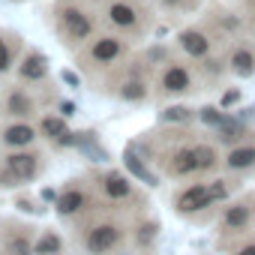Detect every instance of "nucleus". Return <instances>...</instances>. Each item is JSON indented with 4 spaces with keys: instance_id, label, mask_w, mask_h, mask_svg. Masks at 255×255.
I'll use <instances>...</instances> for the list:
<instances>
[{
    "instance_id": "22",
    "label": "nucleus",
    "mask_w": 255,
    "mask_h": 255,
    "mask_svg": "<svg viewBox=\"0 0 255 255\" xmlns=\"http://www.w3.org/2000/svg\"><path fill=\"white\" fill-rule=\"evenodd\" d=\"M6 252H9V255H33L36 249L30 246V240H27L24 234H15V237L6 240Z\"/></svg>"
},
{
    "instance_id": "12",
    "label": "nucleus",
    "mask_w": 255,
    "mask_h": 255,
    "mask_svg": "<svg viewBox=\"0 0 255 255\" xmlns=\"http://www.w3.org/2000/svg\"><path fill=\"white\" fill-rule=\"evenodd\" d=\"M99 189L108 201H117V204H126V201L135 198V186L123 171H105L99 177Z\"/></svg>"
},
{
    "instance_id": "11",
    "label": "nucleus",
    "mask_w": 255,
    "mask_h": 255,
    "mask_svg": "<svg viewBox=\"0 0 255 255\" xmlns=\"http://www.w3.org/2000/svg\"><path fill=\"white\" fill-rule=\"evenodd\" d=\"M90 60L96 63V66H111V63H117V60H123V54H126V39L120 36V33H105V36H96L93 42H90Z\"/></svg>"
},
{
    "instance_id": "6",
    "label": "nucleus",
    "mask_w": 255,
    "mask_h": 255,
    "mask_svg": "<svg viewBox=\"0 0 255 255\" xmlns=\"http://www.w3.org/2000/svg\"><path fill=\"white\" fill-rule=\"evenodd\" d=\"M126 240V228L117 222V219H102V222H93L84 237H81V246L90 252V255H111L123 246Z\"/></svg>"
},
{
    "instance_id": "19",
    "label": "nucleus",
    "mask_w": 255,
    "mask_h": 255,
    "mask_svg": "<svg viewBox=\"0 0 255 255\" xmlns=\"http://www.w3.org/2000/svg\"><path fill=\"white\" fill-rule=\"evenodd\" d=\"M39 129H42V135H48L54 141H69V129H66L63 117H42Z\"/></svg>"
},
{
    "instance_id": "2",
    "label": "nucleus",
    "mask_w": 255,
    "mask_h": 255,
    "mask_svg": "<svg viewBox=\"0 0 255 255\" xmlns=\"http://www.w3.org/2000/svg\"><path fill=\"white\" fill-rule=\"evenodd\" d=\"M204 87L198 66L189 57H168L156 72V93L162 99H186Z\"/></svg>"
},
{
    "instance_id": "1",
    "label": "nucleus",
    "mask_w": 255,
    "mask_h": 255,
    "mask_svg": "<svg viewBox=\"0 0 255 255\" xmlns=\"http://www.w3.org/2000/svg\"><path fill=\"white\" fill-rule=\"evenodd\" d=\"M252 231H255V192L246 189L237 192L231 201H225L222 210L216 213V243L228 252Z\"/></svg>"
},
{
    "instance_id": "16",
    "label": "nucleus",
    "mask_w": 255,
    "mask_h": 255,
    "mask_svg": "<svg viewBox=\"0 0 255 255\" xmlns=\"http://www.w3.org/2000/svg\"><path fill=\"white\" fill-rule=\"evenodd\" d=\"M6 168H9V174L15 180H30L36 174V168H39V156H33V153H9Z\"/></svg>"
},
{
    "instance_id": "17",
    "label": "nucleus",
    "mask_w": 255,
    "mask_h": 255,
    "mask_svg": "<svg viewBox=\"0 0 255 255\" xmlns=\"http://www.w3.org/2000/svg\"><path fill=\"white\" fill-rule=\"evenodd\" d=\"M33 138H36V129H33V126H27V123H15V126H9V129H3V141L9 147H24Z\"/></svg>"
},
{
    "instance_id": "18",
    "label": "nucleus",
    "mask_w": 255,
    "mask_h": 255,
    "mask_svg": "<svg viewBox=\"0 0 255 255\" xmlns=\"http://www.w3.org/2000/svg\"><path fill=\"white\" fill-rule=\"evenodd\" d=\"M6 111H9L12 117H27V114L33 111V99H30L24 90H15V93H9V99H6Z\"/></svg>"
},
{
    "instance_id": "3",
    "label": "nucleus",
    "mask_w": 255,
    "mask_h": 255,
    "mask_svg": "<svg viewBox=\"0 0 255 255\" xmlns=\"http://www.w3.org/2000/svg\"><path fill=\"white\" fill-rule=\"evenodd\" d=\"M204 24H207V30L213 33L219 51H222L225 45H231L234 39H240V36H252V30H249V18L243 15V9L213 6V9H207Z\"/></svg>"
},
{
    "instance_id": "25",
    "label": "nucleus",
    "mask_w": 255,
    "mask_h": 255,
    "mask_svg": "<svg viewBox=\"0 0 255 255\" xmlns=\"http://www.w3.org/2000/svg\"><path fill=\"white\" fill-rule=\"evenodd\" d=\"M57 246H60V243H57V237H45V240H39V243H36V252H39V255H54V252H57Z\"/></svg>"
},
{
    "instance_id": "4",
    "label": "nucleus",
    "mask_w": 255,
    "mask_h": 255,
    "mask_svg": "<svg viewBox=\"0 0 255 255\" xmlns=\"http://www.w3.org/2000/svg\"><path fill=\"white\" fill-rule=\"evenodd\" d=\"M105 18L120 36H141L150 27V15L138 0H108L105 3Z\"/></svg>"
},
{
    "instance_id": "8",
    "label": "nucleus",
    "mask_w": 255,
    "mask_h": 255,
    "mask_svg": "<svg viewBox=\"0 0 255 255\" xmlns=\"http://www.w3.org/2000/svg\"><path fill=\"white\" fill-rule=\"evenodd\" d=\"M222 54H225V63H228L231 78H237V81L255 78V36L234 39L231 45L222 48Z\"/></svg>"
},
{
    "instance_id": "29",
    "label": "nucleus",
    "mask_w": 255,
    "mask_h": 255,
    "mask_svg": "<svg viewBox=\"0 0 255 255\" xmlns=\"http://www.w3.org/2000/svg\"><path fill=\"white\" fill-rule=\"evenodd\" d=\"M138 3H153V0H138Z\"/></svg>"
},
{
    "instance_id": "9",
    "label": "nucleus",
    "mask_w": 255,
    "mask_h": 255,
    "mask_svg": "<svg viewBox=\"0 0 255 255\" xmlns=\"http://www.w3.org/2000/svg\"><path fill=\"white\" fill-rule=\"evenodd\" d=\"M57 21H60V33H63L69 42H84V39H90L93 30H96L93 15H90L84 6H75V3L63 6L60 15H57Z\"/></svg>"
},
{
    "instance_id": "10",
    "label": "nucleus",
    "mask_w": 255,
    "mask_h": 255,
    "mask_svg": "<svg viewBox=\"0 0 255 255\" xmlns=\"http://www.w3.org/2000/svg\"><path fill=\"white\" fill-rule=\"evenodd\" d=\"M252 171H255V132H252L246 141H240V144L222 150V171H219V174H228V177H249Z\"/></svg>"
},
{
    "instance_id": "7",
    "label": "nucleus",
    "mask_w": 255,
    "mask_h": 255,
    "mask_svg": "<svg viewBox=\"0 0 255 255\" xmlns=\"http://www.w3.org/2000/svg\"><path fill=\"white\" fill-rule=\"evenodd\" d=\"M177 48H180V54L189 57L192 63H198V60H204V57H210V54L219 51V45H216V39H213V33L207 30L204 21H201V24H186V27L177 33Z\"/></svg>"
},
{
    "instance_id": "28",
    "label": "nucleus",
    "mask_w": 255,
    "mask_h": 255,
    "mask_svg": "<svg viewBox=\"0 0 255 255\" xmlns=\"http://www.w3.org/2000/svg\"><path fill=\"white\" fill-rule=\"evenodd\" d=\"M171 114H165V120H189V108H168Z\"/></svg>"
},
{
    "instance_id": "21",
    "label": "nucleus",
    "mask_w": 255,
    "mask_h": 255,
    "mask_svg": "<svg viewBox=\"0 0 255 255\" xmlns=\"http://www.w3.org/2000/svg\"><path fill=\"white\" fill-rule=\"evenodd\" d=\"M156 234H159V225H156V222H147V219H144V222L135 225V243H138V246H150V243L156 240Z\"/></svg>"
},
{
    "instance_id": "30",
    "label": "nucleus",
    "mask_w": 255,
    "mask_h": 255,
    "mask_svg": "<svg viewBox=\"0 0 255 255\" xmlns=\"http://www.w3.org/2000/svg\"><path fill=\"white\" fill-rule=\"evenodd\" d=\"M54 255H60V252H54Z\"/></svg>"
},
{
    "instance_id": "20",
    "label": "nucleus",
    "mask_w": 255,
    "mask_h": 255,
    "mask_svg": "<svg viewBox=\"0 0 255 255\" xmlns=\"http://www.w3.org/2000/svg\"><path fill=\"white\" fill-rule=\"evenodd\" d=\"M21 75H24V78L39 81V78L45 75V57H42V54H30V57L21 63Z\"/></svg>"
},
{
    "instance_id": "27",
    "label": "nucleus",
    "mask_w": 255,
    "mask_h": 255,
    "mask_svg": "<svg viewBox=\"0 0 255 255\" xmlns=\"http://www.w3.org/2000/svg\"><path fill=\"white\" fill-rule=\"evenodd\" d=\"M12 66V54H9V48H6V42L0 39V72H6Z\"/></svg>"
},
{
    "instance_id": "15",
    "label": "nucleus",
    "mask_w": 255,
    "mask_h": 255,
    "mask_svg": "<svg viewBox=\"0 0 255 255\" xmlns=\"http://www.w3.org/2000/svg\"><path fill=\"white\" fill-rule=\"evenodd\" d=\"M117 96L123 102H144V99H150V81L141 78V75H129V78L120 81Z\"/></svg>"
},
{
    "instance_id": "26",
    "label": "nucleus",
    "mask_w": 255,
    "mask_h": 255,
    "mask_svg": "<svg viewBox=\"0 0 255 255\" xmlns=\"http://www.w3.org/2000/svg\"><path fill=\"white\" fill-rule=\"evenodd\" d=\"M243 15L249 18V30H252V36H255V0H243Z\"/></svg>"
},
{
    "instance_id": "14",
    "label": "nucleus",
    "mask_w": 255,
    "mask_h": 255,
    "mask_svg": "<svg viewBox=\"0 0 255 255\" xmlns=\"http://www.w3.org/2000/svg\"><path fill=\"white\" fill-rule=\"evenodd\" d=\"M87 201H90V192H84L81 186H69L57 198V213L60 216H75V213H81L87 207Z\"/></svg>"
},
{
    "instance_id": "24",
    "label": "nucleus",
    "mask_w": 255,
    "mask_h": 255,
    "mask_svg": "<svg viewBox=\"0 0 255 255\" xmlns=\"http://www.w3.org/2000/svg\"><path fill=\"white\" fill-rule=\"evenodd\" d=\"M156 3L165 9V12H183L192 6V0H156Z\"/></svg>"
},
{
    "instance_id": "23",
    "label": "nucleus",
    "mask_w": 255,
    "mask_h": 255,
    "mask_svg": "<svg viewBox=\"0 0 255 255\" xmlns=\"http://www.w3.org/2000/svg\"><path fill=\"white\" fill-rule=\"evenodd\" d=\"M228 255H255V231H252L249 237H243L240 243H234V246L228 249Z\"/></svg>"
},
{
    "instance_id": "5",
    "label": "nucleus",
    "mask_w": 255,
    "mask_h": 255,
    "mask_svg": "<svg viewBox=\"0 0 255 255\" xmlns=\"http://www.w3.org/2000/svg\"><path fill=\"white\" fill-rule=\"evenodd\" d=\"M162 165V171L174 180H195L201 177V165H198V138L195 141H177L174 147H168L162 153V159H156Z\"/></svg>"
},
{
    "instance_id": "13",
    "label": "nucleus",
    "mask_w": 255,
    "mask_h": 255,
    "mask_svg": "<svg viewBox=\"0 0 255 255\" xmlns=\"http://www.w3.org/2000/svg\"><path fill=\"white\" fill-rule=\"evenodd\" d=\"M195 66H198V75H201V81H204V84H213V87H216L219 81L231 78V72H228V63H225V54H222V51H216V54H210V57L198 60Z\"/></svg>"
}]
</instances>
